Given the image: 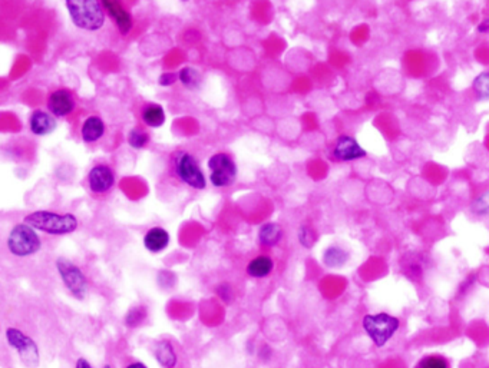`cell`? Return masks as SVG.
<instances>
[{"label":"cell","mask_w":489,"mask_h":368,"mask_svg":"<svg viewBox=\"0 0 489 368\" xmlns=\"http://www.w3.org/2000/svg\"><path fill=\"white\" fill-rule=\"evenodd\" d=\"M147 318V308L142 305H137L134 308H131L127 315H125V324L131 329H135L140 324L144 322V319Z\"/></svg>","instance_id":"cell-23"},{"label":"cell","mask_w":489,"mask_h":368,"mask_svg":"<svg viewBox=\"0 0 489 368\" xmlns=\"http://www.w3.org/2000/svg\"><path fill=\"white\" fill-rule=\"evenodd\" d=\"M349 258V253L345 248L339 247V245H332V247L326 248L323 253V264L332 269L342 268L347 264Z\"/></svg>","instance_id":"cell-19"},{"label":"cell","mask_w":489,"mask_h":368,"mask_svg":"<svg viewBox=\"0 0 489 368\" xmlns=\"http://www.w3.org/2000/svg\"><path fill=\"white\" fill-rule=\"evenodd\" d=\"M115 185L113 171L104 163H98L88 172V186L95 195L108 193Z\"/></svg>","instance_id":"cell-10"},{"label":"cell","mask_w":489,"mask_h":368,"mask_svg":"<svg viewBox=\"0 0 489 368\" xmlns=\"http://www.w3.org/2000/svg\"><path fill=\"white\" fill-rule=\"evenodd\" d=\"M56 271L65 285V288L70 293V296L79 301H82L87 298L88 294V278L84 274V271L80 269L75 262H72L68 258H58L56 262Z\"/></svg>","instance_id":"cell-5"},{"label":"cell","mask_w":489,"mask_h":368,"mask_svg":"<svg viewBox=\"0 0 489 368\" xmlns=\"http://www.w3.org/2000/svg\"><path fill=\"white\" fill-rule=\"evenodd\" d=\"M141 118L144 124L149 128H159L166 124L164 108L155 103L147 105L141 112Z\"/></svg>","instance_id":"cell-20"},{"label":"cell","mask_w":489,"mask_h":368,"mask_svg":"<svg viewBox=\"0 0 489 368\" xmlns=\"http://www.w3.org/2000/svg\"><path fill=\"white\" fill-rule=\"evenodd\" d=\"M68 13L76 27L97 32L105 25V9L101 0H65Z\"/></svg>","instance_id":"cell-2"},{"label":"cell","mask_w":489,"mask_h":368,"mask_svg":"<svg viewBox=\"0 0 489 368\" xmlns=\"http://www.w3.org/2000/svg\"><path fill=\"white\" fill-rule=\"evenodd\" d=\"M415 368H450V364L440 355H426L419 360Z\"/></svg>","instance_id":"cell-25"},{"label":"cell","mask_w":489,"mask_h":368,"mask_svg":"<svg viewBox=\"0 0 489 368\" xmlns=\"http://www.w3.org/2000/svg\"><path fill=\"white\" fill-rule=\"evenodd\" d=\"M473 212L478 214V215L489 214V193L478 198L473 202Z\"/></svg>","instance_id":"cell-27"},{"label":"cell","mask_w":489,"mask_h":368,"mask_svg":"<svg viewBox=\"0 0 489 368\" xmlns=\"http://www.w3.org/2000/svg\"><path fill=\"white\" fill-rule=\"evenodd\" d=\"M104 9L109 13V16L116 23L119 32L122 34H128L132 29V16L131 13L120 5L119 0H101Z\"/></svg>","instance_id":"cell-12"},{"label":"cell","mask_w":489,"mask_h":368,"mask_svg":"<svg viewBox=\"0 0 489 368\" xmlns=\"http://www.w3.org/2000/svg\"><path fill=\"white\" fill-rule=\"evenodd\" d=\"M177 80H178V75L175 73H162L158 79V84L161 87H171Z\"/></svg>","instance_id":"cell-29"},{"label":"cell","mask_w":489,"mask_h":368,"mask_svg":"<svg viewBox=\"0 0 489 368\" xmlns=\"http://www.w3.org/2000/svg\"><path fill=\"white\" fill-rule=\"evenodd\" d=\"M170 242H171L170 232L166 228H161V227H154L148 229L144 235V247L147 251L152 254H158L167 250Z\"/></svg>","instance_id":"cell-14"},{"label":"cell","mask_w":489,"mask_h":368,"mask_svg":"<svg viewBox=\"0 0 489 368\" xmlns=\"http://www.w3.org/2000/svg\"><path fill=\"white\" fill-rule=\"evenodd\" d=\"M476 30H478L479 33H489V18L483 19V20L478 25Z\"/></svg>","instance_id":"cell-31"},{"label":"cell","mask_w":489,"mask_h":368,"mask_svg":"<svg viewBox=\"0 0 489 368\" xmlns=\"http://www.w3.org/2000/svg\"><path fill=\"white\" fill-rule=\"evenodd\" d=\"M154 357L156 362L164 368H175L178 364V354L168 340H161L154 347Z\"/></svg>","instance_id":"cell-15"},{"label":"cell","mask_w":489,"mask_h":368,"mask_svg":"<svg viewBox=\"0 0 489 368\" xmlns=\"http://www.w3.org/2000/svg\"><path fill=\"white\" fill-rule=\"evenodd\" d=\"M332 155L339 162H352L361 158H366V151L360 146V144L350 135H340L335 145Z\"/></svg>","instance_id":"cell-9"},{"label":"cell","mask_w":489,"mask_h":368,"mask_svg":"<svg viewBox=\"0 0 489 368\" xmlns=\"http://www.w3.org/2000/svg\"><path fill=\"white\" fill-rule=\"evenodd\" d=\"M217 296L225 303L230 304L233 301V290L228 284H220L217 287Z\"/></svg>","instance_id":"cell-28"},{"label":"cell","mask_w":489,"mask_h":368,"mask_svg":"<svg viewBox=\"0 0 489 368\" xmlns=\"http://www.w3.org/2000/svg\"><path fill=\"white\" fill-rule=\"evenodd\" d=\"M75 368H94V367H92V364L87 358L79 357L76 360V362H75Z\"/></svg>","instance_id":"cell-30"},{"label":"cell","mask_w":489,"mask_h":368,"mask_svg":"<svg viewBox=\"0 0 489 368\" xmlns=\"http://www.w3.org/2000/svg\"><path fill=\"white\" fill-rule=\"evenodd\" d=\"M472 89L481 101H489V72H482L473 79Z\"/></svg>","instance_id":"cell-22"},{"label":"cell","mask_w":489,"mask_h":368,"mask_svg":"<svg viewBox=\"0 0 489 368\" xmlns=\"http://www.w3.org/2000/svg\"><path fill=\"white\" fill-rule=\"evenodd\" d=\"M125 368H148V365L144 364L142 361H134V362H130Z\"/></svg>","instance_id":"cell-32"},{"label":"cell","mask_w":489,"mask_h":368,"mask_svg":"<svg viewBox=\"0 0 489 368\" xmlns=\"http://www.w3.org/2000/svg\"><path fill=\"white\" fill-rule=\"evenodd\" d=\"M25 222L33 227L36 231L45 232L51 236H63L73 234L78 227L79 221L73 214H59L54 211H33L25 217Z\"/></svg>","instance_id":"cell-1"},{"label":"cell","mask_w":489,"mask_h":368,"mask_svg":"<svg viewBox=\"0 0 489 368\" xmlns=\"http://www.w3.org/2000/svg\"><path fill=\"white\" fill-rule=\"evenodd\" d=\"M8 251L16 258H27L37 254L42 248V239L36 229L26 222L16 224L6 239Z\"/></svg>","instance_id":"cell-3"},{"label":"cell","mask_w":489,"mask_h":368,"mask_svg":"<svg viewBox=\"0 0 489 368\" xmlns=\"http://www.w3.org/2000/svg\"><path fill=\"white\" fill-rule=\"evenodd\" d=\"M361 326L364 333L369 336V338L373 341L376 347L386 345L393 336L399 331L400 321L399 318L388 314V312H378V314H369L364 315L361 321Z\"/></svg>","instance_id":"cell-4"},{"label":"cell","mask_w":489,"mask_h":368,"mask_svg":"<svg viewBox=\"0 0 489 368\" xmlns=\"http://www.w3.org/2000/svg\"><path fill=\"white\" fill-rule=\"evenodd\" d=\"M207 165L210 170V182L213 186L227 188L235 182L238 171L234 159L228 153H214L209 159Z\"/></svg>","instance_id":"cell-8"},{"label":"cell","mask_w":489,"mask_h":368,"mask_svg":"<svg viewBox=\"0 0 489 368\" xmlns=\"http://www.w3.org/2000/svg\"><path fill=\"white\" fill-rule=\"evenodd\" d=\"M297 238H299V242L303 245L304 248H311L314 242H316V234L314 231L307 227V225H302L300 229H299V234H297Z\"/></svg>","instance_id":"cell-26"},{"label":"cell","mask_w":489,"mask_h":368,"mask_svg":"<svg viewBox=\"0 0 489 368\" xmlns=\"http://www.w3.org/2000/svg\"><path fill=\"white\" fill-rule=\"evenodd\" d=\"M149 142V137L141 128H134L128 135V144L134 149H142Z\"/></svg>","instance_id":"cell-24"},{"label":"cell","mask_w":489,"mask_h":368,"mask_svg":"<svg viewBox=\"0 0 489 368\" xmlns=\"http://www.w3.org/2000/svg\"><path fill=\"white\" fill-rule=\"evenodd\" d=\"M174 171L178 179L192 189L202 191L207 186V179L199 168L197 159L190 152H178L174 156Z\"/></svg>","instance_id":"cell-7"},{"label":"cell","mask_w":489,"mask_h":368,"mask_svg":"<svg viewBox=\"0 0 489 368\" xmlns=\"http://www.w3.org/2000/svg\"><path fill=\"white\" fill-rule=\"evenodd\" d=\"M178 80L188 89H197L201 85V75L194 68H184L178 73Z\"/></svg>","instance_id":"cell-21"},{"label":"cell","mask_w":489,"mask_h":368,"mask_svg":"<svg viewBox=\"0 0 489 368\" xmlns=\"http://www.w3.org/2000/svg\"><path fill=\"white\" fill-rule=\"evenodd\" d=\"M105 135V122L99 116H89L80 129V137L84 142L94 144L98 142Z\"/></svg>","instance_id":"cell-16"},{"label":"cell","mask_w":489,"mask_h":368,"mask_svg":"<svg viewBox=\"0 0 489 368\" xmlns=\"http://www.w3.org/2000/svg\"><path fill=\"white\" fill-rule=\"evenodd\" d=\"M273 269H274V261L267 254L257 255L256 258H253L247 264V268H246L249 277L256 278V279H261V278L268 277L273 272Z\"/></svg>","instance_id":"cell-17"},{"label":"cell","mask_w":489,"mask_h":368,"mask_svg":"<svg viewBox=\"0 0 489 368\" xmlns=\"http://www.w3.org/2000/svg\"><path fill=\"white\" fill-rule=\"evenodd\" d=\"M104 368H112V367H111L109 364H105V365H104Z\"/></svg>","instance_id":"cell-33"},{"label":"cell","mask_w":489,"mask_h":368,"mask_svg":"<svg viewBox=\"0 0 489 368\" xmlns=\"http://www.w3.org/2000/svg\"><path fill=\"white\" fill-rule=\"evenodd\" d=\"M283 239V228L276 222H266L259 229V242L266 248L276 247Z\"/></svg>","instance_id":"cell-18"},{"label":"cell","mask_w":489,"mask_h":368,"mask_svg":"<svg viewBox=\"0 0 489 368\" xmlns=\"http://www.w3.org/2000/svg\"><path fill=\"white\" fill-rule=\"evenodd\" d=\"M75 109V98L68 89H58L48 98V110L55 118H66Z\"/></svg>","instance_id":"cell-11"},{"label":"cell","mask_w":489,"mask_h":368,"mask_svg":"<svg viewBox=\"0 0 489 368\" xmlns=\"http://www.w3.org/2000/svg\"><path fill=\"white\" fill-rule=\"evenodd\" d=\"M29 128L36 137H47L56 129V119L49 112L35 110L29 119Z\"/></svg>","instance_id":"cell-13"},{"label":"cell","mask_w":489,"mask_h":368,"mask_svg":"<svg viewBox=\"0 0 489 368\" xmlns=\"http://www.w3.org/2000/svg\"><path fill=\"white\" fill-rule=\"evenodd\" d=\"M5 337H6L9 347H12L18 353L22 364L26 368H37L39 367V364H40L39 345L30 336H27L22 330L16 329V326H9V329H6Z\"/></svg>","instance_id":"cell-6"}]
</instances>
